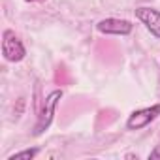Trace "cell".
<instances>
[{
  "label": "cell",
  "mask_w": 160,
  "mask_h": 160,
  "mask_svg": "<svg viewBox=\"0 0 160 160\" xmlns=\"http://www.w3.org/2000/svg\"><path fill=\"white\" fill-rule=\"evenodd\" d=\"M160 158V145H154V149L149 152V160H158Z\"/></svg>",
  "instance_id": "7"
},
{
  "label": "cell",
  "mask_w": 160,
  "mask_h": 160,
  "mask_svg": "<svg viewBox=\"0 0 160 160\" xmlns=\"http://www.w3.org/2000/svg\"><path fill=\"white\" fill-rule=\"evenodd\" d=\"M160 115V104H154L151 108H143L134 111L128 119H126V128L128 130H141L147 124H151L156 117Z\"/></svg>",
  "instance_id": "3"
},
{
  "label": "cell",
  "mask_w": 160,
  "mask_h": 160,
  "mask_svg": "<svg viewBox=\"0 0 160 160\" xmlns=\"http://www.w3.org/2000/svg\"><path fill=\"white\" fill-rule=\"evenodd\" d=\"M38 152H40V149L38 147H32V149H25V151H19V152L10 154L8 160H32Z\"/></svg>",
  "instance_id": "6"
},
{
  "label": "cell",
  "mask_w": 160,
  "mask_h": 160,
  "mask_svg": "<svg viewBox=\"0 0 160 160\" xmlns=\"http://www.w3.org/2000/svg\"><path fill=\"white\" fill-rule=\"evenodd\" d=\"M134 13H136V19H139L145 25V28L154 38L160 40V12L149 6H141V8H136Z\"/></svg>",
  "instance_id": "5"
},
{
  "label": "cell",
  "mask_w": 160,
  "mask_h": 160,
  "mask_svg": "<svg viewBox=\"0 0 160 160\" xmlns=\"http://www.w3.org/2000/svg\"><path fill=\"white\" fill-rule=\"evenodd\" d=\"M2 55L8 62H21L27 57V49H25L23 42L10 28H6L2 32Z\"/></svg>",
  "instance_id": "2"
},
{
  "label": "cell",
  "mask_w": 160,
  "mask_h": 160,
  "mask_svg": "<svg viewBox=\"0 0 160 160\" xmlns=\"http://www.w3.org/2000/svg\"><path fill=\"white\" fill-rule=\"evenodd\" d=\"M60 98H62V89H55V91H51V92L43 98L42 111H40V115H38V122H36V126H34V136L43 134V132L51 126L53 117H55V109H57Z\"/></svg>",
  "instance_id": "1"
},
{
  "label": "cell",
  "mask_w": 160,
  "mask_h": 160,
  "mask_svg": "<svg viewBox=\"0 0 160 160\" xmlns=\"http://www.w3.org/2000/svg\"><path fill=\"white\" fill-rule=\"evenodd\" d=\"M96 30L100 34H113V36H128L134 30V25L126 19H115L108 17L96 23Z\"/></svg>",
  "instance_id": "4"
},
{
  "label": "cell",
  "mask_w": 160,
  "mask_h": 160,
  "mask_svg": "<svg viewBox=\"0 0 160 160\" xmlns=\"http://www.w3.org/2000/svg\"><path fill=\"white\" fill-rule=\"evenodd\" d=\"M27 2H34V0H27Z\"/></svg>",
  "instance_id": "8"
}]
</instances>
